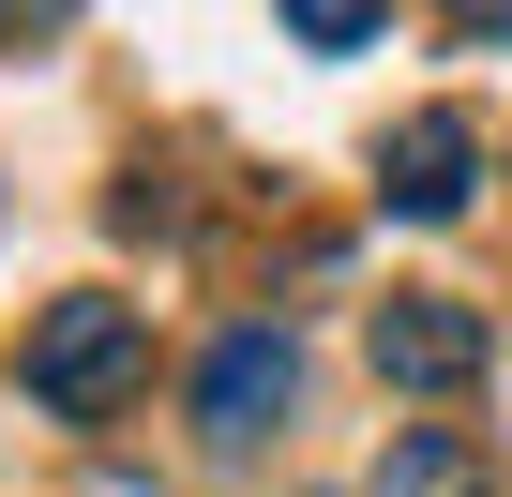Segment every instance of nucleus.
Masks as SVG:
<instances>
[{
  "mask_svg": "<svg viewBox=\"0 0 512 497\" xmlns=\"http://www.w3.org/2000/svg\"><path fill=\"white\" fill-rule=\"evenodd\" d=\"M136 377H151V317H136V302L61 287V302L31 317V407H46V422H121Z\"/></svg>",
  "mask_w": 512,
  "mask_h": 497,
  "instance_id": "1",
  "label": "nucleus"
},
{
  "mask_svg": "<svg viewBox=\"0 0 512 497\" xmlns=\"http://www.w3.org/2000/svg\"><path fill=\"white\" fill-rule=\"evenodd\" d=\"M482 362H497V332H482L467 302H437V287H392V302H377V377H392V392H467Z\"/></svg>",
  "mask_w": 512,
  "mask_h": 497,
  "instance_id": "2",
  "label": "nucleus"
},
{
  "mask_svg": "<svg viewBox=\"0 0 512 497\" xmlns=\"http://www.w3.org/2000/svg\"><path fill=\"white\" fill-rule=\"evenodd\" d=\"M287 407H302V347H287V332H226V347L196 362V437H226V452L272 437Z\"/></svg>",
  "mask_w": 512,
  "mask_h": 497,
  "instance_id": "3",
  "label": "nucleus"
},
{
  "mask_svg": "<svg viewBox=\"0 0 512 497\" xmlns=\"http://www.w3.org/2000/svg\"><path fill=\"white\" fill-rule=\"evenodd\" d=\"M467 181H482V136H467L452 106L392 121V151H377V196H392L407 226H452V211H467Z\"/></svg>",
  "mask_w": 512,
  "mask_h": 497,
  "instance_id": "4",
  "label": "nucleus"
},
{
  "mask_svg": "<svg viewBox=\"0 0 512 497\" xmlns=\"http://www.w3.org/2000/svg\"><path fill=\"white\" fill-rule=\"evenodd\" d=\"M362 497H497V467H482V437L422 422V437H392V452H377V482H362Z\"/></svg>",
  "mask_w": 512,
  "mask_h": 497,
  "instance_id": "5",
  "label": "nucleus"
},
{
  "mask_svg": "<svg viewBox=\"0 0 512 497\" xmlns=\"http://www.w3.org/2000/svg\"><path fill=\"white\" fill-rule=\"evenodd\" d=\"M392 16L377 0H287V46H317V61H347V46H377Z\"/></svg>",
  "mask_w": 512,
  "mask_h": 497,
  "instance_id": "6",
  "label": "nucleus"
}]
</instances>
